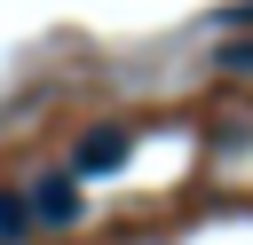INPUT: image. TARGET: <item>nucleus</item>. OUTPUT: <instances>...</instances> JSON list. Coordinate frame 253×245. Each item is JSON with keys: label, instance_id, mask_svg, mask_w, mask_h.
Returning <instances> with one entry per match:
<instances>
[{"label": "nucleus", "instance_id": "nucleus-3", "mask_svg": "<svg viewBox=\"0 0 253 245\" xmlns=\"http://www.w3.org/2000/svg\"><path fill=\"white\" fill-rule=\"evenodd\" d=\"M0 237H24V198H0Z\"/></svg>", "mask_w": 253, "mask_h": 245}, {"label": "nucleus", "instance_id": "nucleus-2", "mask_svg": "<svg viewBox=\"0 0 253 245\" xmlns=\"http://www.w3.org/2000/svg\"><path fill=\"white\" fill-rule=\"evenodd\" d=\"M32 205H40V221H55V229H63L71 213H79V198H71V182H40V198H32Z\"/></svg>", "mask_w": 253, "mask_h": 245}, {"label": "nucleus", "instance_id": "nucleus-4", "mask_svg": "<svg viewBox=\"0 0 253 245\" xmlns=\"http://www.w3.org/2000/svg\"><path fill=\"white\" fill-rule=\"evenodd\" d=\"M221 63H237V71H245V63H253V47H221Z\"/></svg>", "mask_w": 253, "mask_h": 245}, {"label": "nucleus", "instance_id": "nucleus-1", "mask_svg": "<svg viewBox=\"0 0 253 245\" xmlns=\"http://www.w3.org/2000/svg\"><path fill=\"white\" fill-rule=\"evenodd\" d=\"M119 158H126V126L111 119V126H95V134L79 142V158H71V166H79V174H111Z\"/></svg>", "mask_w": 253, "mask_h": 245}, {"label": "nucleus", "instance_id": "nucleus-5", "mask_svg": "<svg viewBox=\"0 0 253 245\" xmlns=\"http://www.w3.org/2000/svg\"><path fill=\"white\" fill-rule=\"evenodd\" d=\"M221 16H229V24H253V0H237V8H221Z\"/></svg>", "mask_w": 253, "mask_h": 245}]
</instances>
